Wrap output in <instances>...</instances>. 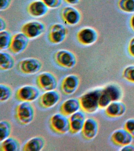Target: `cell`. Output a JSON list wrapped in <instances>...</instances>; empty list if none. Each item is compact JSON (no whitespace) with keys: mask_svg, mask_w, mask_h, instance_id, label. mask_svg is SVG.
Returning <instances> with one entry per match:
<instances>
[{"mask_svg":"<svg viewBox=\"0 0 134 151\" xmlns=\"http://www.w3.org/2000/svg\"><path fill=\"white\" fill-rule=\"evenodd\" d=\"M81 81V78L78 74H71L67 76L61 82V91L65 95H72L78 89Z\"/></svg>","mask_w":134,"mask_h":151,"instance_id":"cell-12","label":"cell"},{"mask_svg":"<svg viewBox=\"0 0 134 151\" xmlns=\"http://www.w3.org/2000/svg\"><path fill=\"white\" fill-rule=\"evenodd\" d=\"M49 124L50 128L55 133L64 134L69 132V119L62 113H56L50 118Z\"/></svg>","mask_w":134,"mask_h":151,"instance_id":"cell-9","label":"cell"},{"mask_svg":"<svg viewBox=\"0 0 134 151\" xmlns=\"http://www.w3.org/2000/svg\"><path fill=\"white\" fill-rule=\"evenodd\" d=\"M55 63L59 67L66 69H72L76 65L78 61L76 53L67 49L57 51L54 56Z\"/></svg>","mask_w":134,"mask_h":151,"instance_id":"cell-4","label":"cell"},{"mask_svg":"<svg viewBox=\"0 0 134 151\" xmlns=\"http://www.w3.org/2000/svg\"><path fill=\"white\" fill-rule=\"evenodd\" d=\"M98 120L94 117L86 118L81 133L85 140H92L97 136L99 131Z\"/></svg>","mask_w":134,"mask_h":151,"instance_id":"cell-14","label":"cell"},{"mask_svg":"<svg viewBox=\"0 0 134 151\" xmlns=\"http://www.w3.org/2000/svg\"><path fill=\"white\" fill-rule=\"evenodd\" d=\"M40 95L39 89L31 85H25L16 91L15 96L21 102H32L37 100Z\"/></svg>","mask_w":134,"mask_h":151,"instance_id":"cell-8","label":"cell"},{"mask_svg":"<svg viewBox=\"0 0 134 151\" xmlns=\"http://www.w3.org/2000/svg\"><path fill=\"white\" fill-rule=\"evenodd\" d=\"M62 96L59 92L54 90L44 92L39 97V104L44 109L53 108L59 102Z\"/></svg>","mask_w":134,"mask_h":151,"instance_id":"cell-15","label":"cell"},{"mask_svg":"<svg viewBox=\"0 0 134 151\" xmlns=\"http://www.w3.org/2000/svg\"><path fill=\"white\" fill-rule=\"evenodd\" d=\"M120 151H134V145L130 144L121 147Z\"/></svg>","mask_w":134,"mask_h":151,"instance_id":"cell-34","label":"cell"},{"mask_svg":"<svg viewBox=\"0 0 134 151\" xmlns=\"http://www.w3.org/2000/svg\"><path fill=\"white\" fill-rule=\"evenodd\" d=\"M13 0H0V10L5 11L11 6Z\"/></svg>","mask_w":134,"mask_h":151,"instance_id":"cell-32","label":"cell"},{"mask_svg":"<svg viewBox=\"0 0 134 151\" xmlns=\"http://www.w3.org/2000/svg\"><path fill=\"white\" fill-rule=\"evenodd\" d=\"M36 83L39 88L43 91L54 90L58 85V79L54 73L43 72L37 76Z\"/></svg>","mask_w":134,"mask_h":151,"instance_id":"cell-7","label":"cell"},{"mask_svg":"<svg viewBox=\"0 0 134 151\" xmlns=\"http://www.w3.org/2000/svg\"><path fill=\"white\" fill-rule=\"evenodd\" d=\"M13 35L10 31H0V50L4 51L9 49Z\"/></svg>","mask_w":134,"mask_h":151,"instance_id":"cell-26","label":"cell"},{"mask_svg":"<svg viewBox=\"0 0 134 151\" xmlns=\"http://www.w3.org/2000/svg\"><path fill=\"white\" fill-rule=\"evenodd\" d=\"M0 142V151H19L21 148L20 140L12 136H10Z\"/></svg>","mask_w":134,"mask_h":151,"instance_id":"cell-23","label":"cell"},{"mask_svg":"<svg viewBox=\"0 0 134 151\" xmlns=\"http://www.w3.org/2000/svg\"><path fill=\"white\" fill-rule=\"evenodd\" d=\"M16 59L10 53L1 51L0 52V69L1 70H11L16 65Z\"/></svg>","mask_w":134,"mask_h":151,"instance_id":"cell-24","label":"cell"},{"mask_svg":"<svg viewBox=\"0 0 134 151\" xmlns=\"http://www.w3.org/2000/svg\"><path fill=\"white\" fill-rule=\"evenodd\" d=\"M80 109L81 105L79 98H70L65 100L62 104L60 107L59 111L67 116L78 111Z\"/></svg>","mask_w":134,"mask_h":151,"instance_id":"cell-21","label":"cell"},{"mask_svg":"<svg viewBox=\"0 0 134 151\" xmlns=\"http://www.w3.org/2000/svg\"><path fill=\"white\" fill-rule=\"evenodd\" d=\"M111 141L116 146H123L131 144L134 138L125 129L120 128L115 130L110 137Z\"/></svg>","mask_w":134,"mask_h":151,"instance_id":"cell-17","label":"cell"},{"mask_svg":"<svg viewBox=\"0 0 134 151\" xmlns=\"http://www.w3.org/2000/svg\"><path fill=\"white\" fill-rule=\"evenodd\" d=\"M43 67L42 60L38 58L30 57L20 61L17 65V69L24 75H32L41 71Z\"/></svg>","mask_w":134,"mask_h":151,"instance_id":"cell-6","label":"cell"},{"mask_svg":"<svg viewBox=\"0 0 134 151\" xmlns=\"http://www.w3.org/2000/svg\"><path fill=\"white\" fill-rule=\"evenodd\" d=\"M46 145V140L42 135H37L29 139L23 145V151H41Z\"/></svg>","mask_w":134,"mask_h":151,"instance_id":"cell-20","label":"cell"},{"mask_svg":"<svg viewBox=\"0 0 134 151\" xmlns=\"http://www.w3.org/2000/svg\"><path fill=\"white\" fill-rule=\"evenodd\" d=\"M1 97L0 101L4 103L9 101L12 97L13 94V89L10 85L1 83L0 84Z\"/></svg>","mask_w":134,"mask_h":151,"instance_id":"cell-27","label":"cell"},{"mask_svg":"<svg viewBox=\"0 0 134 151\" xmlns=\"http://www.w3.org/2000/svg\"><path fill=\"white\" fill-rule=\"evenodd\" d=\"M123 76L127 81L134 83V65L126 67L123 70Z\"/></svg>","mask_w":134,"mask_h":151,"instance_id":"cell-29","label":"cell"},{"mask_svg":"<svg viewBox=\"0 0 134 151\" xmlns=\"http://www.w3.org/2000/svg\"><path fill=\"white\" fill-rule=\"evenodd\" d=\"M36 111L34 106L31 102H21L16 108L15 116L20 124H30L34 120Z\"/></svg>","mask_w":134,"mask_h":151,"instance_id":"cell-3","label":"cell"},{"mask_svg":"<svg viewBox=\"0 0 134 151\" xmlns=\"http://www.w3.org/2000/svg\"><path fill=\"white\" fill-rule=\"evenodd\" d=\"M83 111H78L70 116L69 118L70 129L69 132L73 134L81 132L85 121L86 116Z\"/></svg>","mask_w":134,"mask_h":151,"instance_id":"cell-18","label":"cell"},{"mask_svg":"<svg viewBox=\"0 0 134 151\" xmlns=\"http://www.w3.org/2000/svg\"><path fill=\"white\" fill-rule=\"evenodd\" d=\"M29 38L22 32L13 35L9 49L13 54L18 55L24 52L30 43Z\"/></svg>","mask_w":134,"mask_h":151,"instance_id":"cell-13","label":"cell"},{"mask_svg":"<svg viewBox=\"0 0 134 151\" xmlns=\"http://www.w3.org/2000/svg\"><path fill=\"white\" fill-rule=\"evenodd\" d=\"M124 96L123 88L116 83H111L102 87L99 100L100 108L105 109L113 101H121Z\"/></svg>","mask_w":134,"mask_h":151,"instance_id":"cell-2","label":"cell"},{"mask_svg":"<svg viewBox=\"0 0 134 151\" xmlns=\"http://www.w3.org/2000/svg\"><path fill=\"white\" fill-rule=\"evenodd\" d=\"M69 33L67 28L62 24H54L49 28L48 39L50 43L59 45L66 40Z\"/></svg>","mask_w":134,"mask_h":151,"instance_id":"cell-11","label":"cell"},{"mask_svg":"<svg viewBox=\"0 0 134 151\" xmlns=\"http://www.w3.org/2000/svg\"><path fill=\"white\" fill-rule=\"evenodd\" d=\"M27 11L28 14L32 17L41 18L47 15L49 8L42 0H35L29 4Z\"/></svg>","mask_w":134,"mask_h":151,"instance_id":"cell-19","label":"cell"},{"mask_svg":"<svg viewBox=\"0 0 134 151\" xmlns=\"http://www.w3.org/2000/svg\"><path fill=\"white\" fill-rule=\"evenodd\" d=\"M131 24L132 26L133 29H134V16L133 17L131 20Z\"/></svg>","mask_w":134,"mask_h":151,"instance_id":"cell-37","label":"cell"},{"mask_svg":"<svg viewBox=\"0 0 134 151\" xmlns=\"http://www.w3.org/2000/svg\"><path fill=\"white\" fill-rule=\"evenodd\" d=\"M126 106L121 101L111 102L105 109L106 115L109 117L117 118L122 116L126 111Z\"/></svg>","mask_w":134,"mask_h":151,"instance_id":"cell-22","label":"cell"},{"mask_svg":"<svg viewBox=\"0 0 134 151\" xmlns=\"http://www.w3.org/2000/svg\"><path fill=\"white\" fill-rule=\"evenodd\" d=\"M61 16L64 23L70 26H76L80 23L82 19L81 11L76 7L67 6L63 8Z\"/></svg>","mask_w":134,"mask_h":151,"instance_id":"cell-10","label":"cell"},{"mask_svg":"<svg viewBox=\"0 0 134 151\" xmlns=\"http://www.w3.org/2000/svg\"><path fill=\"white\" fill-rule=\"evenodd\" d=\"M77 41L81 44L89 46L96 42L97 38V32L94 28L87 27L80 29L77 34Z\"/></svg>","mask_w":134,"mask_h":151,"instance_id":"cell-16","label":"cell"},{"mask_svg":"<svg viewBox=\"0 0 134 151\" xmlns=\"http://www.w3.org/2000/svg\"><path fill=\"white\" fill-rule=\"evenodd\" d=\"M102 87H96L85 92L79 99L81 109L87 114H92L100 109L99 100Z\"/></svg>","mask_w":134,"mask_h":151,"instance_id":"cell-1","label":"cell"},{"mask_svg":"<svg viewBox=\"0 0 134 151\" xmlns=\"http://www.w3.org/2000/svg\"><path fill=\"white\" fill-rule=\"evenodd\" d=\"M124 128L131 134L134 139V118H130L125 122Z\"/></svg>","mask_w":134,"mask_h":151,"instance_id":"cell-31","label":"cell"},{"mask_svg":"<svg viewBox=\"0 0 134 151\" xmlns=\"http://www.w3.org/2000/svg\"><path fill=\"white\" fill-rule=\"evenodd\" d=\"M129 50L130 54L134 57V38L130 42Z\"/></svg>","mask_w":134,"mask_h":151,"instance_id":"cell-36","label":"cell"},{"mask_svg":"<svg viewBox=\"0 0 134 151\" xmlns=\"http://www.w3.org/2000/svg\"><path fill=\"white\" fill-rule=\"evenodd\" d=\"M13 130L12 124L8 120L0 122V142L11 136Z\"/></svg>","mask_w":134,"mask_h":151,"instance_id":"cell-25","label":"cell"},{"mask_svg":"<svg viewBox=\"0 0 134 151\" xmlns=\"http://www.w3.org/2000/svg\"><path fill=\"white\" fill-rule=\"evenodd\" d=\"M118 6L123 11L129 13L134 12V0H120Z\"/></svg>","mask_w":134,"mask_h":151,"instance_id":"cell-28","label":"cell"},{"mask_svg":"<svg viewBox=\"0 0 134 151\" xmlns=\"http://www.w3.org/2000/svg\"><path fill=\"white\" fill-rule=\"evenodd\" d=\"M0 31L6 30L7 28V22L6 20L4 17H2L1 16L0 17Z\"/></svg>","mask_w":134,"mask_h":151,"instance_id":"cell-33","label":"cell"},{"mask_svg":"<svg viewBox=\"0 0 134 151\" xmlns=\"http://www.w3.org/2000/svg\"><path fill=\"white\" fill-rule=\"evenodd\" d=\"M49 9H57L62 5V0H42Z\"/></svg>","mask_w":134,"mask_h":151,"instance_id":"cell-30","label":"cell"},{"mask_svg":"<svg viewBox=\"0 0 134 151\" xmlns=\"http://www.w3.org/2000/svg\"><path fill=\"white\" fill-rule=\"evenodd\" d=\"M66 3L71 5H76L78 4L81 0H64Z\"/></svg>","mask_w":134,"mask_h":151,"instance_id":"cell-35","label":"cell"},{"mask_svg":"<svg viewBox=\"0 0 134 151\" xmlns=\"http://www.w3.org/2000/svg\"><path fill=\"white\" fill-rule=\"evenodd\" d=\"M46 29V24L44 22L39 20H33L23 24L21 28V32L30 40H34L43 35Z\"/></svg>","mask_w":134,"mask_h":151,"instance_id":"cell-5","label":"cell"}]
</instances>
